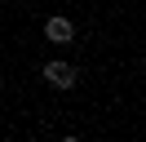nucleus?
Segmentation results:
<instances>
[{
    "label": "nucleus",
    "instance_id": "obj_1",
    "mask_svg": "<svg viewBox=\"0 0 146 142\" xmlns=\"http://www.w3.org/2000/svg\"><path fill=\"white\" fill-rule=\"evenodd\" d=\"M44 80H49L53 89H62V93H66V89H75L80 71H75L71 62H62V58H49V62H44Z\"/></svg>",
    "mask_w": 146,
    "mask_h": 142
},
{
    "label": "nucleus",
    "instance_id": "obj_3",
    "mask_svg": "<svg viewBox=\"0 0 146 142\" xmlns=\"http://www.w3.org/2000/svg\"><path fill=\"white\" fill-rule=\"evenodd\" d=\"M0 89H5V71H0Z\"/></svg>",
    "mask_w": 146,
    "mask_h": 142
},
{
    "label": "nucleus",
    "instance_id": "obj_2",
    "mask_svg": "<svg viewBox=\"0 0 146 142\" xmlns=\"http://www.w3.org/2000/svg\"><path fill=\"white\" fill-rule=\"evenodd\" d=\"M44 40H49V44H75V22L62 18V13L44 18Z\"/></svg>",
    "mask_w": 146,
    "mask_h": 142
}]
</instances>
